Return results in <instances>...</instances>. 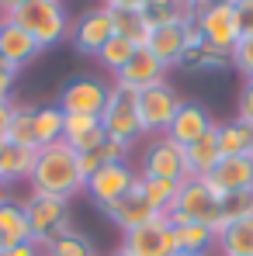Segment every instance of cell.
Segmentation results:
<instances>
[{
	"label": "cell",
	"instance_id": "obj_10",
	"mask_svg": "<svg viewBox=\"0 0 253 256\" xmlns=\"http://www.w3.org/2000/svg\"><path fill=\"white\" fill-rule=\"evenodd\" d=\"M108 90L111 86L97 76H73L70 84L59 90V111L63 114H87V118H101L104 104H108Z\"/></svg>",
	"mask_w": 253,
	"mask_h": 256
},
{
	"label": "cell",
	"instance_id": "obj_8",
	"mask_svg": "<svg viewBox=\"0 0 253 256\" xmlns=\"http://www.w3.org/2000/svg\"><path fill=\"white\" fill-rule=\"evenodd\" d=\"M194 21H198L205 42L222 52H232V45L243 38V21H239L236 4H208V7L194 10Z\"/></svg>",
	"mask_w": 253,
	"mask_h": 256
},
{
	"label": "cell",
	"instance_id": "obj_12",
	"mask_svg": "<svg viewBox=\"0 0 253 256\" xmlns=\"http://www.w3.org/2000/svg\"><path fill=\"white\" fill-rule=\"evenodd\" d=\"M135 184H139V173L132 170L128 163H108V166H101V170L87 180V194L94 198L97 208H108L122 194H128Z\"/></svg>",
	"mask_w": 253,
	"mask_h": 256
},
{
	"label": "cell",
	"instance_id": "obj_46",
	"mask_svg": "<svg viewBox=\"0 0 253 256\" xmlns=\"http://www.w3.org/2000/svg\"><path fill=\"white\" fill-rule=\"evenodd\" d=\"M111 256H128V253H125V250H122V246H118V250H115V253H111Z\"/></svg>",
	"mask_w": 253,
	"mask_h": 256
},
{
	"label": "cell",
	"instance_id": "obj_36",
	"mask_svg": "<svg viewBox=\"0 0 253 256\" xmlns=\"http://www.w3.org/2000/svg\"><path fill=\"white\" fill-rule=\"evenodd\" d=\"M135 146H125V142H118V138H104L101 142V149H97V156L104 160V163H128V152H132Z\"/></svg>",
	"mask_w": 253,
	"mask_h": 256
},
{
	"label": "cell",
	"instance_id": "obj_22",
	"mask_svg": "<svg viewBox=\"0 0 253 256\" xmlns=\"http://www.w3.org/2000/svg\"><path fill=\"white\" fill-rule=\"evenodd\" d=\"M184 156H187V173H191V176H208V173L218 166V160H222V149H218V125L211 128L208 135H201L194 146H187Z\"/></svg>",
	"mask_w": 253,
	"mask_h": 256
},
{
	"label": "cell",
	"instance_id": "obj_14",
	"mask_svg": "<svg viewBox=\"0 0 253 256\" xmlns=\"http://www.w3.org/2000/svg\"><path fill=\"white\" fill-rule=\"evenodd\" d=\"M167 66L149 52V48H135V56L125 62V70L122 73H115V84L132 90V94H139V90H149V86L163 84L167 80Z\"/></svg>",
	"mask_w": 253,
	"mask_h": 256
},
{
	"label": "cell",
	"instance_id": "obj_9",
	"mask_svg": "<svg viewBox=\"0 0 253 256\" xmlns=\"http://www.w3.org/2000/svg\"><path fill=\"white\" fill-rule=\"evenodd\" d=\"M115 38V21H111V7H90L84 10L73 24H70V42L80 56H101V48Z\"/></svg>",
	"mask_w": 253,
	"mask_h": 256
},
{
	"label": "cell",
	"instance_id": "obj_19",
	"mask_svg": "<svg viewBox=\"0 0 253 256\" xmlns=\"http://www.w3.org/2000/svg\"><path fill=\"white\" fill-rule=\"evenodd\" d=\"M108 138V132L101 125V118H87V114H66L63 122V142L73 149V152H94L101 149V142Z\"/></svg>",
	"mask_w": 253,
	"mask_h": 256
},
{
	"label": "cell",
	"instance_id": "obj_47",
	"mask_svg": "<svg viewBox=\"0 0 253 256\" xmlns=\"http://www.w3.org/2000/svg\"><path fill=\"white\" fill-rule=\"evenodd\" d=\"M173 256H194V253H180V250H177V253H173Z\"/></svg>",
	"mask_w": 253,
	"mask_h": 256
},
{
	"label": "cell",
	"instance_id": "obj_24",
	"mask_svg": "<svg viewBox=\"0 0 253 256\" xmlns=\"http://www.w3.org/2000/svg\"><path fill=\"white\" fill-rule=\"evenodd\" d=\"M177 70H187V73H225V70H232V62H229V52H222V48L205 42L201 48H187Z\"/></svg>",
	"mask_w": 253,
	"mask_h": 256
},
{
	"label": "cell",
	"instance_id": "obj_21",
	"mask_svg": "<svg viewBox=\"0 0 253 256\" xmlns=\"http://www.w3.org/2000/svg\"><path fill=\"white\" fill-rule=\"evenodd\" d=\"M35 160H39V149H21V146L0 142V187L28 180L35 170Z\"/></svg>",
	"mask_w": 253,
	"mask_h": 256
},
{
	"label": "cell",
	"instance_id": "obj_20",
	"mask_svg": "<svg viewBox=\"0 0 253 256\" xmlns=\"http://www.w3.org/2000/svg\"><path fill=\"white\" fill-rule=\"evenodd\" d=\"M0 239L4 246H18V242H32V225L25 212V198H11L0 190Z\"/></svg>",
	"mask_w": 253,
	"mask_h": 256
},
{
	"label": "cell",
	"instance_id": "obj_44",
	"mask_svg": "<svg viewBox=\"0 0 253 256\" xmlns=\"http://www.w3.org/2000/svg\"><path fill=\"white\" fill-rule=\"evenodd\" d=\"M180 4H184V7H187V10H191V14H194V10H201V7H205V4H208V0H180Z\"/></svg>",
	"mask_w": 253,
	"mask_h": 256
},
{
	"label": "cell",
	"instance_id": "obj_32",
	"mask_svg": "<svg viewBox=\"0 0 253 256\" xmlns=\"http://www.w3.org/2000/svg\"><path fill=\"white\" fill-rule=\"evenodd\" d=\"M191 10L180 4V0H146L142 4V18L149 21V28H156V24H173V21H180V18H187Z\"/></svg>",
	"mask_w": 253,
	"mask_h": 256
},
{
	"label": "cell",
	"instance_id": "obj_15",
	"mask_svg": "<svg viewBox=\"0 0 253 256\" xmlns=\"http://www.w3.org/2000/svg\"><path fill=\"white\" fill-rule=\"evenodd\" d=\"M201 180L218 198L239 194V190H253V160H246V156H222L218 166L208 176H201Z\"/></svg>",
	"mask_w": 253,
	"mask_h": 256
},
{
	"label": "cell",
	"instance_id": "obj_35",
	"mask_svg": "<svg viewBox=\"0 0 253 256\" xmlns=\"http://www.w3.org/2000/svg\"><path fill=\"white\" fill-rule=\"evenodd\" d=\"M229 62H232V70H239V73L250 80V76H253V35H243L239 42L232 45Z\"/></svg>",
	"mask_w": 253,
	"mask_h": 256
},
{
	"label": "cell",
	"instance_id": "obj_13",
	"mask_svg": "<svg viewBox=\"0 0 253 256\" xmlns=\"http://www.w3.org/2000/svg\"><path fill=\"white\" fill-rule=\"evenodd\" d=\"M191 18H194V14H187V18L173 21V24H156V28H149V38H146L142 48H149L167 70H177L180 59H184V48H187V24H191Z\"/></svg>",
	"mask_w": 253,
	"mask_h": 256
},
{
	"label": "cell",
	"instance_id": "obj_28",
	"mask_svg": "<svg viewBox=\"0 0 253 256\" xmlns=\"http://www.w3.org/2000/svg\"><path fill=\"white\" fill-rule=\"evenodd\" d=\"M7 142L21 146V149H39L35 146V104H14L11 114V128H7Z\"/></svg>",
	"mask_w": 253,
	"mask_h": 256
},
{
	"label": "cell",
	"instance_id": "obj_23",
	"mask_svg": "<svg viewBox=\"0 0 253 256\" xmlns=\"http://www.w3.org/2000/svg\"><path fill=\"white\" fill-rule=\"evenodd\" d=\"M218 149H222V156L253 160V125L243 118H232V122L218 125Z\"/></svg>",
	"mask_w": 253,
	"mask_h": 256
},
{
	"label": "cell",
	"instance_id": "obj_42",
	"mask_svg": "<svg viewBox=\"0 0 253 256\" xmlns=\"http://www.w3.org/2000/svg\"><path fill=\"white\" fill-rule=\"evenodd\" d=\"M101 4L111 7V10H142L146 0H101Z\"/></svg>",
	"mask_w": 253,
	"mask_h": 256
},
{
	"label": "cell",
	"instance_id": "obj_18",
	"mask_svg": "<svg viewBox=\"0 0 253 256\" xmlns=\"http://www.w3.org/2000/svg\"><path fill=\"white\" fill-rule=\"evenodd\" d=\"M45 48L25 28H18L11 18H0V56L11 62V66H18V70H25L28 62H35L39 56H42Z\"/></svg>",
	"mask_w": 253,
	"mask_h": 256
},
{
	"label": "cell",
	"instance_id": "obj_38",
	"mask_svg": "<svg viewBox=\"0 0 253 256\" xmlns=\"http://www.w3.org/2000/svg\"><path fill=\"white\" fill-rule=\"evenodd\" d=\"M236 118H243V122H250V125H253V80H246V84H243V90H239Z\"/></svg>",
	"mask_w": 253,
	"mask_h": 256
},
{
	"label": "cell",
	"instance_id": "obj_1",
	"mask_svg": "<svg viewBox=\"0 0 253 256\" xmlns=\"http://www.w3.org/2000/svg\"><path fill=\"white\" fill-rule=\"evenodd\" d=\"M28 187H32V194H42V198L73 201L80 190H87V180L80 173V156L66 142L39 149V160H35V170L28 176Z\"/></svg>",
	"mask_w": 253,
	"mask_h": 256
},
{
	"label": "cell",
	"instance_id": "obj_7",
	"mask_svg": "<svg viewBox=\"0 0 253 256\" xmlns=\"http://www.w3.org/2000/svg\"><path fill=\"white\" fill-rule=\"evenodd\" d=\"M139 176H156V180H170V184L191 180L184 146H177L170 135L149 138V146L142 149V170H139Z\"/></svg>",
	"mask_w": 253,
	"mask_h": 256
},
{
	"label": "cell",
	"instance_id": "obj_49",
	"mask_svg": "<svg viewBox=\"0 0 253 256\" xmlns=\"http://www.w3.org/2000/svg\"><path fill=\"white\" fill-rule=\"evenodd\" d=\"M0 190H4V187H0Z\"/></svg>",
	"mask_w": 253,
	"mask_h": 256
},
{
	"label": "cell",
	"instance_id": "obj_45",
	"mask_svg": "<svg viewBox=\"0 0 253 256\" xmlns=\"http://www.w3.org/2000/svg\"><path fill=\"white\" fill-rule=\"evenodd\" d=\"M208 4H236V0H208ZM208 4H205V7H208Z\"/></svg>",
	"mask_w": 253,
	"mask_h": 256
},
{
	"label": "cell",
	"instance_id": "obj_37",
	"mask_svg": "<svg viewBox=\"0 0 253 256\" xmlns=\"http://www.w3.org/2000/svg\"><path fill=\"white\" fill-rule=\"evenodd\" d=\"M18 66H11L4 56H0V100H11V90H14V84H18Z\"/></svg>",
	"mask_w": 253,
	"mask_h": 256
},
{
	"label": "cell",
	"instance_id": "obj_17",
	"mask_svg": "<svg viewBox=\"0 0 253 256\" xmlns=\"http://www.w3.org/2000/svg\"><path fill=\"white\" fill-rule=\"evenodd\" d=\"M218 125L215 118H211L208 111L201 108V104H194V100H184L180 104V111H177V118L170 122V128H167V135L177 142V146H194L201 135H208L211 128Z\"/></svg>",
	"mask_w": 253,
	"mask_h": 256
},
{
	"label": "cell",
	"instance_id": "obj_26",
	"mask_svg": "<svg viewBox=\"0 0 253 256\" xmlns=\"http://www.w3.org/2000/svg\"><path fill=\"white\" fill-rule=\"evenodd\" d=\"M222 256H253V218H239L218 232Z\"/></svg>",
	"mask_w": 253,
	"mask_h": 256
},
{
	"label": "cell",
	"instance_id": "obj_29",
	"mask_svg": "<svg viewBox=\"0 0 253 256\" xmlns=\"http://www.w3.org/2000/svg\"><path fill=\"white\" fill-rule=\"evenodd\" d=\"M111 21H115V35L128 38L132 45H146L149 38V21L142 18V10H111Z\"/></svg>",
	"mask_w": 253,
	"mask_h": 256
},
{
	"label": "cell",
	"instance_id": "obj_2",
	"mask_svg": "<svg viewBox=\"0 0 253 256\" xmlns=\"http://www.w3.org/2000/svg\"><path fill=\"white\" fill-rule=\"evenodd\" d=\"M11 21L18 28H25L42 48L66 42L70 38V24H73L66 7H63V0H28L25 7H18L11 14Z\"/></svg>",
	"mask_w": 253,
	"mask_h": 256
},
{
	"label": "cell",
	"instance_id": "obj_33",
	"mask_svg": "<svg viewBox=\"0 0 253 256\" xmlns=\"http://www.w3.org/2000/svg\"><path fill=\"white\" fill-rule=\"evenodd\" d=\"M42 256H94L90 242H87L84 232H66V236H56L52 242L42 246Z\"/></svg>",
	"mask_w": 253,
	"mask_h": 256
},
{
	"label": "cell",
	"instance_id": "obj_5",
	"mask_svg": "<svg viewBox=\"0 0 253 256\" xmlns=\"http://www.w3.org/2000/svg\"><path fill=\"white\" fill-rule=\"evenodd\" d=\"M25 212H28V225H32V242L45 246L56 236L73 232V218H70V201H56V198H42V194H28L25 198Z\"/></svg>",
	"mask_w": 253,
	"mask_h": 256
},
{
	"label": "cell",
	"instance_id": "obj_16",
	"mask_svg": "<svg viewBox=\"0 0 253 256\" xmlns=\"http://www.w3.org/2000/svg\"><path fill=\"white\" fill-rule=\"evenodd\" d=\"M104 214L122 228V232H132V228H142V225H149L153 218H160V212L146 201V194H142V187L135 184L128 194H122L115 204H108Z\"/></svg>",
	"mask_w": 253,
	"mask_h": 256
},
{
	"label": "cell",
	"instance_id": "obj_34",
	"mask_svg": "<svg viewBox=\"0 0 253 256\" xmlns=\"http://www.w3.org/2000/svg\"><path fill=\"white\" fill-rule=\"evenodd\" d=\"M135 48L139 45H132L128 38H122V35H115L111 42L101 48V56H97V62L104 66V70H111V73H122L125 70V62L135 56Z\"/></svg>",
	"mask_w": 253,
	"mask_h": 256
},
{
	"label": "cell",
	"instance_id": "obj_31",
	"mask_svg": "<svg viewBox=\"0 0 253 256\" xmlns=\"http://www.w3.org/2000/svg\"><path fill=\"white\" fill-rule=\"evenodd\" d=\"M139 187H142V194H146V201L156 208L160 214L170 212V204H173V198H177V190H180V184H170V180H156V176H139Z\"/></svg>",
	"mask_w": 253,
	"mask_h": 256
},
{
	"label": "cell",
	"instance_id": "obj_39",
	"mask_svg": "<svg viewBox=\"0 0 253 256\" xmlns=\"http://www.w3.org/2000/svg\"><path fill=\"white\" fill-rule=\"evenodd\" d=\"M239 21H243V35H253V0H236Z\"/></svg>",
	"mask_w": 253,
	"mask_h": 256
},
{
	"label": "cell",
	"instance_id": "obj_43",
	"mask_svg": "<svg viewBox=\"0 0 253 256\" xmlns=\"http://www.w3.org/2000/svg\"><path fill=\"white\" fill-rule=\"evenodd\" d=\"M28 0H0V18H11L18 7H25Z\"/></svg>",
	"mask_w": 253,
	"mask_h": 256
},
{
	"label": "cell",
	"instance_id": "obj_4",
	"mask_svg": "<svg viewBox=\"0 0 253 256\" xmlns=\"http://www.w3.org/2000/svg\"><path fill=\"white\" fill-rule=\"evenodd\" d=\"M101 125L108 132V138H118L125 146H135L142 138V122H139V97L125 86L111 84L108 90V104L101 114Z\"/></svg>",
	"mask_w": 253,
	"mask_h": 256
},
{
	"label": "cell",
	"instance_id": "obj_41",
	"mask_svg": "<svg viewBox=\"0 0 253 256\" xmlns=\"http://www.w3.org/2000/svg\"><path fill=\"white\" fill-rule=\"evenodd\" d=\"M11 114H14V100H0V142H7V128H11Z\"/></svg>",
	"mask_w": 253,
	"mask_h": 256
},
{
	"label": "cell",
	"instance_id": "obj_50",
	"mask_svg": "<svg viewBox=\"0 0 253 256\" xmlns=\"http://www.w3.org/2000/svg\"><path fill=\"white\" fill-rule=\"evenodd\" d=\"M250 80H253V76H250Z\"/></svg>",
	"mask_w": 253,
	"mask_h": 256
},
{
	"label": "cell",
	"instance_id": "obj_6",
	"mask_svg": "<svg viewBox=\"0 0 253 256\" xmlns=\"http://www.w3.org/2000/svg\"><path fill=\"white\" fill-rule=\"evenodd\" d=\"M135 97H139V122H142V135H149V138L167 135L170 122L177 118V111H180V104H184V97L170 86V80L149 86V90H139Z\"/></svg>",
	"mask_w": 253,
	"mask_h": 256
},
{
	"label": "cell",
	"instance_id": "obj_40",
	"mask_svg": "<svg viewBox=\"0 0 253 256\" xmlns=\"http://www.w3.org/2000/svg\"><path fill=\"white\" fill-rule=\"evenodd\" d=\"M0 256H42V246H35V242H18V246H7Z\"/></svg>",
	"mask_w": 253,
	"mask_h": 256
},
{
	"label": "cell",
	"instance_id": "obj_11",
	"mask_svg": "<svg viewBox=\"0 0 253 256\" xmlns=\"http://www.w3.org/2000/svg\"><path fill=\"white\" fill-rule=\"evenodd\" d=\"M122 250H125L128 256H173L177 253V236H173L170 218L160 214V218H153L149 225L125 232Z\"/></svg>",
	"mask_w": 253,
	"mask_h": 256
},
{
	"label": "cell",
	"instance_id": "obj_30",
	"mask_svg": "<svg viewBox=\"0 0 253 256\" xmlns=\"http://www.w3.org/2000/svg\"><path fill=\"white\" fill-rule=\"evenodd\" d=\"M239 218H253V190H239V194H225L218 198V232Z\"/></svg>",
	"mask_w": 253,
	"mask_h": 256
},
{
	"label": "cell",
	"instance_id": "obj_48",
	"mask_svg": "<svg viewBox=\"0 0 253 256\" xmlns=\"http://www.w3.org/2000/svg\"><path fill=\"white\" fill-rule=\"evenodd\" d=\"M4 250H7V246H4V239H0V253H4Z\"/></svg>",
	"mask_w": 253,
	"mask_h": 256
},
{
	"label": "cell",
	"instance_id": "obj_27",
	"mask_svg": "<svg viewBox=\"0 0 253 256\" xmlns=\"http://www.w3.org/2000/svg\"><path fill=\"white\" fill-rule=\"evenodd\" d=\"M63 122H66V114L59 111V104L35 108V146L45 149V146L63 142Z\"/></svg>",
	"mask_w": 253,
	"mask_h": 256
},
{
	"label": "cell",
	"instance_id": "obj_25",
	"mask_svg": "<svg viewBox=\"0 0 253 256\" xmlns=\"http://www.w3.org/2000/svg\"><path fill=\"white\" fill-rule=\"evenodd\" d=\"M177 236V250L194 256H208L211 250H218V232L208 225H173Z\"/></svg>",
	"mask_w": 253,
	"mask_h": 256
},
{
	"label": "cell",
	"instance_id": "obj_3",
	"mask_svg": "<svg viewBox=\"0 0 253 256\" xmlns=\"http://www.w3.org/2000/svg\"><path fill=\"white\" fill-rule=\"evenodd\" d=\"M167 218L170 225H208L218 232V194L201 176H191V180L180 184Z\"/></svg>",
	"mask_w": 253,
	"mask_h": 256
}]
</instances>
